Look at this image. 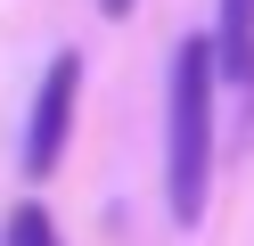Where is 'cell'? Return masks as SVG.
I'll return each mask as SVG.
<instances>
[{
  "mask_svg": "<svg viewBox=\"0 0 254 246\" xmlns=\"http://www.w3.org/2000/svg\"><path fill=\"white\" fill-rule=\"evenodd\" d=\"M99 8H107V16H131V0H99Z\"/></svg>",
  "mask_w": 254,
  "mask_h": 246,
  "instance_id": "5b68a950",
  "label": "cell"
},
{
  "mask_svg": "<svg viewBox=\"0 0 254 246\" xmlns=\"http://www.w3.org/2000/svg\"><path fill=\"white\" fill-rule=\"evenodd\" d=\"M8 246H58L50 213H41V205H17V213H8Z\"/></svg>",
  "mask_w": 254,
  "mask_h": 246,
  "instance_id": "277c9868",
  "label": "cell"
},
{
  "mask_svg": "<svg viewBox=\"0 0 254 246\" xmlns=\"http://www.w3.org/2000/svg\"><path fill=\"white\" fill-rule=\"evenodd\" d=\"M221 82H238V90H254V0H221Z\"/></svg>",
  "mask_w": 254,
  "mask_h": 246,
  "instance_id": "3957f363",
  "label": "cell"
},
{
  "mask_svg": "<svg viewBox=\"0 0 254 246\" xmlns=\"http://www.w3.org/2000/svg\"><path fill=\"white\" fill-rule=\"evenodd\" d=\"M74 90H82V58H50V74H41V98H33V123H25V172H58V156H66V131H74Z\"/></svg>",
  "mask_w": 254,
  "mask_h": 246,
  "instance_id": "7a4b0ae2",
  "label": "cell"
},
{
  "mask_svg": "<svg viewBox=\"0 0 254 246\" xmlns=\"http://www.w3.org/2000/svg\"><path fill=\"white\" fill-rule=\"evenodd\" d=\"M213 82H221V49L189 33L172 49V123H164V189L181 230L205 213V189H213Z\"/></svg>",
  "mask_w": 254,
  "mask_h": 246,
  "instance_id": "6da1fadb",
  "label": "cell"
}]
</instances>
